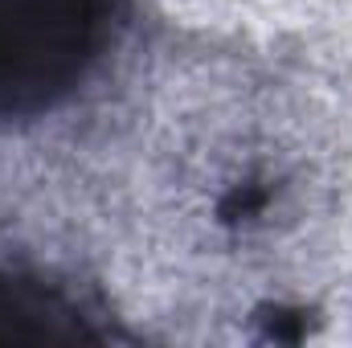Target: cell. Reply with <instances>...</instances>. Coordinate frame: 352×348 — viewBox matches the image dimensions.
<instances>
[{
    "label": "cell",
    "instance_id": "cell-2",
    "mask_svg": "<svg viewBox=\"0 0 352 348\" xmlns=\"http://www.w3.org/2000/svg\"><path fill=\"white\" fill-rule=\"evenodd\" d=\"M102 336L107 328H98L94 316L58 283L0 270V345L102 340Z\"/></svg>",
    "mask_w": 352,
    "mask_h": 348
},
{
    "label": "cell",
    "instance_id": "cell-1",
    "mask_svg": "<svg viewBox=\"0 0 352 348\" xmlns=\"http://www.w3.org/2000/svg\"><path fill=\"white\" fill-rule=\"evenodd\" d=\"M115 0H0V127L66 102L107 45Z\"/></svg>",
    "mask_w": 352,
    "mask_h": 348
}]
</instances>
